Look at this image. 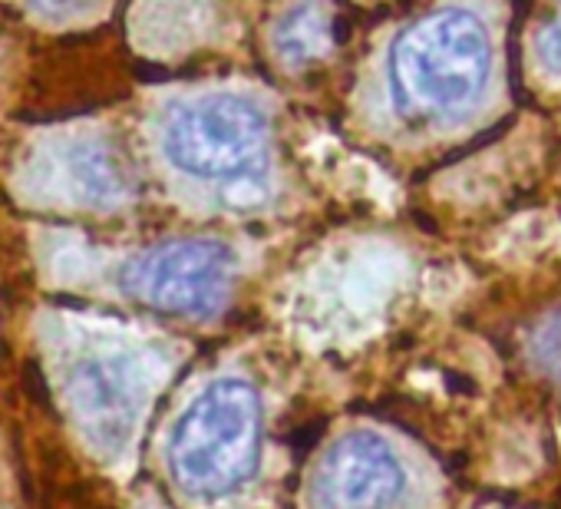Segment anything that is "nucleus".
Segmentation results:
<instances>
[{
    "instance_id": "1",
    "label": "nucleus",
    "mask_w": 561,
    "mask_h": 509,
    "mask_svg": "<svg viewBox=\"0 0 561 509\" xmlns=\"http://www.w3.org/2000/svg\"><path fill=\"white\" fill-rule=\"evenodd\" d=\"M492 73V41L472 11L446 8L410 24L390 47V93L413 120L476 110Z\"/></svg>"
},
{
    "instance_id": "2",
    "label": "nucleus",
    "mask_w": 561,
    "mask_h": 509,
    "mask_svg": "<svg viewBox=\"0 0 561 509\" xmlns=\"http://www.w3.org/2000/svg\"><path fill=\"white\" fill-rule=\"evenodd\" d=\"M261 453V400L241 377L211 381L169 433V473L188 496L218 499L244 486Z\"/></svg>"
},
{
    "instance_id": "3",
    "label": "nucleus",
    "mask_w": 561,
    "mask_h": 509,
    "mask_svg": "<svg viewBox=\"0 0 561 509\" xmlns=\"http://www.w3.org/2000/svg\"><path fill=\"white\" fill-rule=\"evenodd\" d=\"M162 149L195 179L241 185L264 166L267 116L254 100L234 93L175 103L162 123Z\"/></svg>"
},
{
    "instance_id": "4",
    "label": "nucleus",
    "mask_w": 561,
    "mask_h": 509,
    "mask_svg": "<svg viewBox=\"0 0 561 509\" xmlns=\"http://www.w3.org/2000/svg\"><path fill=\"white\" fill-rule=\"evenodd\" d=\"M234 272V255L228 245L211 238L165 241L126 269V289L149 308L169 315L205 318L221 308Z\"/></svg>"
},
{
    "instance_id": "5",
    "label": "nucleus",
    "mask_w": 561,
    "mask_h": 509,
    "mask_svg": "<svg viewBox=\"0 0 561 509\" xmlns=\"http://www.w3.org/2000/svg\"><path fill=\"white\" fill-rule=\"evenodd\" d=\"M407 489L397 450L374 433H347L324 456L311 483L318 509H390Z\"/></svg>"
},
{
    "instance_id": "6",
    "label": "nucleus",
    "mask_w": 561,
    "mask_h": 509,
    "mask_svg": "<svg viewBox=\"0 0 561 509\" xmlns=\"http://www.w3.org/2000/svg\"><path fill=\"white\" fill-rule=\"evenodd\" d=\"M70 400L87 437L116 453L139 420L142 384L126 358H87L70 374Z\"/></svg>"
},
{
    "instance_id": "7",
    "label": "nucleus",
    "mask_w": 561,
    "mask_h": 509,
    "mask_svg": "<svg viewBox=\"0 0 561 509\" xmlns=\"http://www.w3.org/2000/svg\"><path fill=\"white\" fill-rule=\"evenodd\" d=\"M277 47L291 64L308 60L324 47V14L314 4H305L298 14L288 18V24L277 31Z\"/></svg>"
},
{
    "instance_id": "8",
    "label": "nucleus",
    "mask_w": 561,
    "mask_h": 509,
    "mask_svg": "<svg viewBox=\"0 0 561 509\" xmlns=\"http://www.w3.org/2000/svg\"><path fill=\"white\" fill-rule=\"evenodd\" d=\"M538 60L548 73L561 77V4L538 31Z\"/></svg>"
},
{
    "instance_id": "9",
    "label": "nucleus",
    "mask_w": 561,
    "mask_h": 509,
    "mask_svg": "<svg viewBox=\"0 0 561 509\" xmlns=\"http://www.w3.org/2000/svg\"><path fill=\"white\" fill-rule=\"evenodd\" d=\"M83 4H87V0H31V8H34L37 14L50 18V21H64V18H70V14H77Z\"/></svg>"
}]
</instances>
